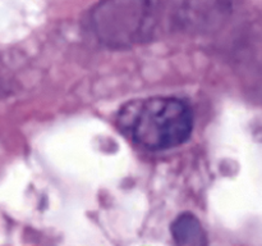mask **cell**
I'll return each mask as SVG.
<instances>
[{
  "label": "cell",
  "mask_w": 262,
  "mask_h": 246,
  "mask_svg": "<svg viewBox=\"0 0 262 246\" xmlns=\"http://www.w3.org/2000/svg\"><path fill=\"white\" fill-rule=\"evenodd\" d=\"M118 126L146 150H168L188 140L193 130V114L181 99L148 97L125 104L118 114Z\"/></svg>",
  "instance_id": "cell-1"
},
{
  "label": "cell",
  "mask_w": 262,
  "mask_h": 246,
  "mask_svg": "<svg viewBox=\"0 0 262 246\" xmlns=\"http://www.w3.org/2000/svg\"><path fill=\"white\" fill-rule=\"evenodd\" d=\"M171 236L177 246H207L206 232L201 222L191 213L181 214L174 220Z\"/></svg>",
  "instance_id": "cell-2"
}]
</instances>
